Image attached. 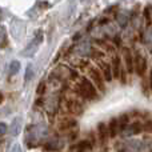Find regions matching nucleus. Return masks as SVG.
<instances>
[{"label": "nucleus", "instance_id": "f8f14e48", "mask_svg": "<svg viewBox=\"0 0 152 152\" xmlns=\"http://www.w3.org/2000/svg\"><path fill=\"white\" fill-rule=\"evenodd\" d=\"M10 129H11V134H12L13 136L19 135V132H20V129H21V119L20 118L13 119L12 124H11V127H10Z\"/></svg>", "mask_w": 152, "mask_h": 152}, {"label": "nucleus", "instance_id": "412c9836", "mask_svg": "<svg viewBox=\"0 0 152 152\" xmlns=\"http://www.w3.org/2000/svg\"><path fill=\"white\" fill-rule=\"evenodd\" d=\"M11 152H23V151H21L20 144H15V145H13L12 150H11Z\"/></svg>", "mask_w": 152, "mask_h": 152}, {"label": "nucleus", "instance_id": "a211bd4d", "mask_svg": "<svg viewBox=\"0 0 152 152\" xmlns=\"http://www.w3.org/2000/svg\"><path fill=\"white\" fill-rule=\"evenodd\" d=\"M32 75H34V69H32V66H28L26 69V75H24V80L26 83H28L29 80L32 79Z\"/></svg>", "mask_w": 152, "mask_h": 152}, {"label": "nucleus", "instance_id": "4468645a", "mask_svg": "<svg viewBox=\"0 0 152 152\" xmlns=\"http://www.w3.org/2000/svg\"><path fill=\"white\" fill-rule=\"evenodd\" d=\"M118 121H119V127H120V132L124 131V129L129 126V115L123 113V115H120L118 118Z\"/></svg>", "mask_w": 152, "mask_h": 152}, {"label": "nucleus", "instance_id": "6ab92c4d", "mask_svg": "<svg viewBox=\"0 0 152 152\" xmlns=\"http://www.w3.org/2000/svg\"><path fill=\"white\" fill-rule=\"evenodd\" d=\"M7 131H8V126L5 123H3V121H0V136H4L7 134Z\"/></svg>", "mask_w": 152, "mask_h": 152}, {"label": "nucleus", "instance_id": "dca6fc26", "mask_svg": "<svg viewBox=\"0 0 152 152\" xmlns=\"http://www.w3.org/2000/svg\"><path fill=\"white\" fill-rule=\"evenodd\" d=\"M144 19L147 26H151L152 24V5H147L144 8Z\"/></svg>", "mask_w": 152, "mask_h": 152}, {"label": "nucleus", "instance_id": "0eeeda50", "mask_svg": "<svg viewBox=\"0 0 152 152\" xmlns=\"http://www.w3.org/2000/svg\"><path fill=\"white\" fill-rule=\"evenodd\" d=\"M76 120L75 119H71V118H66L63 119V120H60V123H59V131L61 132H71L74 128H76Z\"/></svg>", "mask_w": 152, "mask_h": 152}, {"label": "nucleus", "instance_id": "39448f33", "mask_svg": "<svg viewBox=\"0 0 152 152\" xmlns=\"http://www.w3.org/2000/svg\"><path fill=\"white\" fill-rule=\"evenodd\" d=\"M42 42H43V34H42V32H39V35H37V39H36V36H35V39L32 40V42L26 47V51L23 52V55H26V56L34 55L35 51L37 50V47H39V44Z\"/></svg>", "mask_w": 152, "mask_h": 152}, {"label": "nucleus", "instance_id": "f03ea898", "mask_svg": "<svg viewBox=\"0 0 152 152\" xmlns=\"http://www.w3.org/2000/svg\"><path fill=\"white\" fill-rule=\"evenodd\" d=\"M88 76L91 79V81L94 83V86L97 88V91L100 92L105 91V80L103 77L100 69L95 68V67H88Z\"/></svg>", "mask_w": 152, "mask_h": 152}, {"label": "nucleus", "instance_id": "7ed1b4c3", "mask_svg": "<svg viewBox=\"0 0 152 152\" xmlns=\"http://www.w3.org/2000/svg\"><path fill=\"white\" fill-rule=\"evenodd\" d=\"M134 67L136 75L139 77H144L145 72H147V59L140 52H136L134 55Z\"/></svg>", "mask_w": 152, "mask_h": 152}, {"label": "nucleus", "instance_id": "6e6552de", "mask_svg": "<svg viewBox=\"0 0 152 152\" xmlns=\"http://www.w3.org/2000/svg\"><path fill=\"white\" fill-rule=\"evenodd\" d=\"M66 107L68 110V112L71 113H81L83 112V105L79 100H75V99H68L66 100Z\"/></svg>", "mask_w": 152, "mask_h": 152}, {"label": "nucleus", "instance_id": "4be33fe9", "mask_svg": "<svg viewBox=\"0 0 152 152\" xmlns=\"http://www.w3.org/2000/svg\"><path fill=\"white\" fill-rule=\"evenodd\" d=\"M148 80H150V89H151V92H152V69L150 71V79H148Z\"/></svg>", "mask_w": 152, "mask_h": 152}, {"label": "nucleus", "instance_id": "f3484780", "mask_svg": "<svg viewBox=\"0 0 152 152\" xmlns=\"http://www.w3.org/2000/svg\"><path fill=\"white\" fill-rule=\"evenodd\" d=\"M20 61H18V60H13V61H11V64H10V75H16L19 71H20Z\"/></svg>", "mask_w": 152, "mask_h": 152}, {"label": "nucleus", "instance_id": "f257e3e1", "mask_svg": "<svg viewBox=\"0 0 152 152\" xmlns=\"http://www.w3.org/2000/svg\"><path fill=\"white\" fill-rule=\"evenodd\" d=\"M75 91L84 100H95L97 97V88L87 77H81L77 81V84L75 87Z\"/></svg>", "mask_w": 152, "mask_h": 152}, {"label": "nucleus", "instance_id": "aec40b11", "mask_svg": "<svg viewBox=\"0 0 152 152\" xmlns=\"http://www.w3.org/2000/svg\"><path fill=\"white\" fill-rule=\"evenodd\" d=\"M45 89H47V84H45L44 81H43V83H40V84H39V87H37V94L42 95L43 92L45 91Z\"/></svg>", "mask_w": 152, "mask_h": 152}, {"label": "nucleus", "instance_id": "5701e85b", "mask_svg": "<svg viewBox=\"0 0 152 152\" xmlns=\"http://www.w3.org/2000/svg\"><path fill=\"white\" fill-rule=\"evenodd\" d=\"M4 102V95H3V92H0V104Z\"/></svg>", "mask_w": 152, "mask_h": 152}, {"label": "nucleus", "instance_id": "20e7f679", "mask_svg": "<svg viewBox=\"0 0 152 152\" xmlns=\"http://www.w3.org/2000/svg\"><path fill=\"white\" fill-rule=\"evenodd\" d=\"M123 61H124V67L127 69V74L132 75L135 74V67H134V55L131 53V51L128 48H126L123 52Z\"/></svg>", "mask_w": 152, "mask_h": 152}, {"label": "nucleus", "instance_id": "9d476101", "mask_svg": "<svg viewBox=\"0 0 152 152\" xmlns=\"http://www.w3.org/2000/svg\"><path fill=\"white\" fill-rule=\"evenodd\" d=\"M107 126H108V134H110V137H116L118 136V134L120 132V127H119L118 118H112L107 123Z\"/></svg>", "mask_w": 152, "mask_h": 152}, {"label": "nucleus", "instance_id": "2eb2a0df", "mask_svg": "<svg viewBox=\"0 0 152 152\" xmlns=\"http://www.w3.org/2000/svg\"><path fill=\"white\" fill-rule=\"evenodd\" d=\"M89 148H91V142L89 140H83V142L77 143L74 147V152H86Z\"/></svg>", "mask_w": 152, "mask_h": 152}, {"label": "nucleus", "instance_id": "9b49d317", "mask_svg": "<svg viewBox=\"0 0 152 152\" xmlns=\"http://www.w3.org/2000/svg\"><path fill=\"white\" fill-rule=\"evenodd\" d=\"M97 136H99V140L102 143H105L110 137V134H108V126L105 123H99L97 124Z\"/></svg>", "mask_w": 152, "mask_h": 152}, {"label": "nucleus", "instance_id": "ddd939ff", "mask_svg": "<svg viewBox=\"0 0 152 152\" xmlns=\"http://www.w3.org/2000/svg\"><path fill=\"white\" fill-rule=\"evenodd\" d=\"M143 129H144V126H143L142 121H134V123H131V126H129V134L137 135V134H140Z\"/></svg>", "mask_w": 152, "mask_h": 152}, {"label": "nucleus", "instance_id": "1a4fd4ad", "mask_svg": "<svg viewBox=\"0 0 152 152\" xmlns=\"http://www.w3.org/2000/svg\"><path fill=\"white\" fill-rule=\"evenodd\" d=\"M111 68H112L113 79H118V80H119V77H120V71H121V68H123V66H121V58L119 55H116L115 58L112 59Z\"/></svg>", "mask_w": 152, "mask_h": 152}, {"label": "nucleus", "instance_id": "423d86ee", "mask_svg": "<svg viewBox=\"0 0 152 152\" xmlns=\"http://www.w3.org/2000/svg\"><path fill=\"white\" fill-rule=\"evenodd\" d=\"M100 72H102L103 77H104L105 83H111L113 80V75H112V68H111V64L107 61H100Z\"/></svg>", "mask_w": 152, "mask_h": 152}]
</instances>
